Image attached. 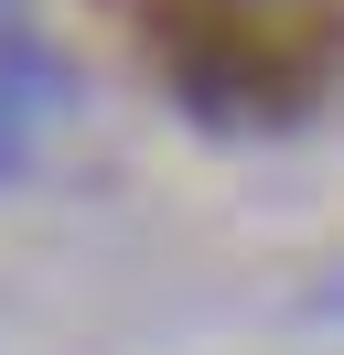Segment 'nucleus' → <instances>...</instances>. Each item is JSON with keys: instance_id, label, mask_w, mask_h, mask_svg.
Wrapping results in <instances>:
<instances>
[{"instance_id": "obj_1", "label": "nucleus", "mask_w": 344, "mask_h": 355, "mask_svg": "<svg viewBox=\"0 0 344 355\" xmlns=\"http://www.w3.org/2000/svg\"><path fill=\"white\" fill-rule=\"evenodd\" d=\"M140 33L194 108L291 119L344 65V0H140Z\"/></svg>"}, {"instance_id": "obj_2", "label": "nucleus", "mask_w": 344, "mask_h": 355, "mask_svg": "<svg viewBox=\"0 0 344 355\" xmlns=\"http://www.w3.org/2000/svg\"><path fill=\"white\" fill-rule=\"evenodd\" d=\"M322 302H334V312H344V280H334V291H322Z\"/></svg>"}]
</instances>
